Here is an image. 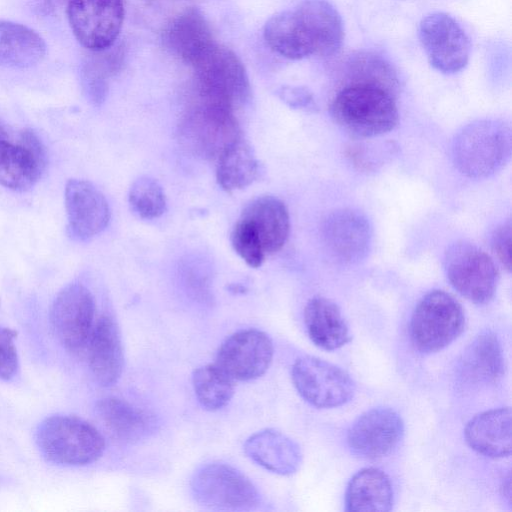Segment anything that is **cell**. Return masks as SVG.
I'll use <instances>...</instances> for the list:
<instances>
[{
	"instance_id": "16",
	"label": "cell",
	"mask_w": 512,
	"mask_h": 512,
	"mask_svg": "<svg viewBox=\"0 0 512 512\" xmlns=\"http://www.w3.org/2000/svg\"><path fill=\"white\" fill-rule=\"evenodd\" d=\"M67 230L75 240L87 241L106 229L111 211L103 193L91 182L70 179L65 187Z\"/></svg>"
},
{
	"instance_id": "35",
	"label": "cell",
	"mask_w": 512,
	"mask_h": 512,
	"mask_svg": "<svg viewBox=\"0 0 512 512\" xmlns=\"http://www.w3.org/2000/svg\"><path fill=\"white\" fill-rule=\"evenodd\" d=\"M16 331L0 326V380L13 379L19 369V357L15 345Z\"/></svg>"
},
{
	"instance_id": "19",
	"label": "cell",
	"mask_w": 512,
	"mask_h": 512,
	"mask_svg": "<svg viewBox=\"0 0 512 512\" xmlns=\"http://www.w3.org/2000/svg\"><path fill=\"white\" fill-rule=\"evenodd\" d=\"M164 39L168 48L191 66L216 44L207 19L197 8H187L175 16Z\"/></svg>"
},
{
	"instance_id": "36",
	"label": "cell",
	"mask_w": 512,
	"mask_h": 512,
	"mask_svg": "<svg viewBox=\"0 0 512 512\" xmlns=\"http://www.w3.org/2000/svg\"><path fill=\"white\" fill-rule=\"evenodd\" d=\"M277 96L289 107L307 111L317 109L312 93L301 86H282L276 91Z\"/></svg>"
},
{
	"instance_id": "30",
	"label": "cell",
	"mask_w": 512,
	"mask_h": 512,
	"mask_svg": "<svg viewBox=\"0 0 512 512\" xmlns=\"http://www.w3.org/2000/svg\"><path fill=\"white\" fill-rule=\"evenodd\" d=\"M103 426L116 438L133 442L145 437L151 429V418L125 400L105 397L95 405Z\"/></svg>"
},
{
	"instance_id": "2",
	"label": "cell",
	"mask_w": 512,
	"mask_h": 512,
	"mask_svg": "<svg viewBox=\"0 0 512 512\" xmlns=\"http://www.w3.org/2000/svg\"><path fill=\"white\" fill-rule=\"evenodd\" d=\"M451 155L463 175L475 179L489 177L510 158V128L498 120L474 121L455 135Z\"/></svg>"
},
{
	"instance_id": "17",
	"label": "cell",
	"mask_w": 512,
	"mask_h": 512,
	"mask_svg": "<svg viewBox=\"0 0 512 512\" xmlns=\"http://www.w3.org/2000/svg\"><path fill=\"white\" fill-rule=\"evenodd\" d=\"M329 253L343 264L363 260L371 246L372 228L368 219L354 209H339L329 214L322 227Z\"/></svg>"
},
{
	"instance_id": "24",
	"label": "cell",
	"mask_w": 512,
	"mask_h": 512,
	"mask_svg": "<svg viewBox=\"0 0 512 512\" xmlns=\"http://www.w3.org/2000/svg\"><path fill=\"white\" fill-rule=\"evenodd\" d=\"M304 322L311 341L324 350L339 349L351 340L339 307L328 298H311L304 310Z\"/></svg>"
},
{
	"instance_id": "31",
	"label": "cell",
	"mask_w": 512,
	"mask_h": 512,
	"mask_svg": "<svg viewBox=\"0 0 512 512\" xmlns=\"http://www.w3.org/2000/svg\"><path fill=\"white\" fill-rule=\"evenodd\" d=\"M234 381L216 363L198 367L192 374L195 396L209 411L222 409L230 402L235 391Z\"/></svg>"
},
{
	"instance_id": "33",
	"label": "cell",
	"mask_w": 512,
	"mask_h": 512,
	"mask_svg": "<svg viewBox=\"0 0 512 512\" xmlns=\"http://www.w3.org/2000/svg\"><path fill=\"white\" fill-rule=\"evenodd\" d=\"M350 66L351 83L372 84L391 92L397 85V78L389 63L375 54H360L352 60Z\"/></svg>"
},
{
	"instance_id": "4",
	"label": "cell",
	"mask_w": 512,
	"mask_h": 512,
	"mask_svg": "<svg viewBox=\"0 0 512 512\" xmlns=\"http://www.w3.org/2000/svg\"><path fill=\"white\" fill-rule=\"evenodd\" d=\"M199 100L231 110L250 97V83L239 57L229 48L214 44L194 65Z\"/></svg>"
},
{
	"instance_id": "13",
	"label": "cell",
	"mask_w": 512,
	"mask_h": 512,
	"mask_svg": "<svg viewBox=\"0 0 512 512\" xmlns=\"http://www.w3.org/2000/svg\"><path fill=\"white\" fill-rule=\"evenodd\" d=\"M45 167V151L38 136L29 129L12 137L0 123V185L26 191L39 180Z\"/></svg>"
},
{
	"instance_id": "28",
	"label": "cell",
	"mask_w": 512,
	"mask_h": 512,
	"mask_svg": "<svg viewBox=\"0 0 512 512\" xmlns=\"http://www.w3.org/2000/svg\"><path fill=\"white\" fill-rule=\"evenodd\" d=\"M260 173L261 164L251 145L242 136L230 143L217 158L216 179L227 192L251 185Z\"/></svg>"
},
{
	"instance_id": "20",
	"label": "cell",
	"mask_w": 512,
	"mask_h": 512,
	"mask_svg": "<svg viewBox=\"0 0 512 512\" xmlns=\"http://www.w3.org/2000/svg\"><path fill=\"white\" fill-rule=\"evenodd\" d=\"M244 451L261 467L283 476L297 472L302 463L299 445L275 429H264L252 434L244 443Z\"/></svg>"
},
{
	"instance_id": "12",
	"label": "cell",
	"mask_w": 512,
	"mask_h": 512,
	"mask_svg": "<svg viewBox=\"0 0 512 512\" xmlns=\"http://www.w3.org/2000/svg\"><path fill=\"white\" fill-rule=\"evenodd\" d=\"M67 15L78 42L92 52L109 49L124 19L122 0H68Z\"/></svg>"
},
{
	"instance_id": "14",
	"label": "cell",
	"mask_w": 512,
	"mask_h": 512,
	"mask_svg": "<svg viewBox=\"0 0 512 512\" xmlns=\"http://www.w3.org/2000/svg\"><path fill=\"white\" fill-rule=\"evenodd\" d=\"M274 354L270 337L258 329H245L230 335L219 347L216 364L232 379L250 381L269 369Z\"/></svg>"
},
{
	"instance_id": "9",
	"label": "cell",
	"mask_w": 512,
	"mask_h": 512,
	"mask_svg": "<svg viewBox=\"0 0 512 512\" xmlns=\"http://www.w3.org/2000/svg\"><path fill=\"white\" fill-rule=\"evenodd\" d=\"M291 377L299 395L317 408L342 406L355 393V383L346 371L314 356L298 358Z\"/></svg>"
},
{
	"instance_id": "25",
	"label": "cell",
	"mask_w": 512,
	"mask_h": 512,
	"mask_svg": "<svg viewBox=\"0 0 512 512\" xmlns=\"http://www.w3.org/2000/svg\"><path fill=\"white\" fill-rule=\"evenodd\" d=\"M460 376L468 384H489L497 381L504 371L501 343L495 333L479 334L464 351L460 361Z\"/></svg>"
},
{
	"instance_id": "3",
	"label": "cell",
	"mask_w": 512,
	"mask_h": 512,
	"mask_svg": "<svg viewBox=\"0 0 512 512\" xmlns=\"http://www.w3.org/2000/svg\"><path fill=\"white\" fill-rule=\"evenodd\" d=\"M35 441L49 462L83 466L97 461L105 450V439L89 422L72 415H52L38 426Z\"/></svg>"
},
{
	"instance_id": "1",
	"label": "cell",
	"mask_w": 512,
	"mask_h": 512,
	"mask_svg": "<svg viewBox=\"0 0 512 512\" xmlns=\"http://www.w3.org/2000/svg\"><path fill=\"white\" fill-rule=\"evenodd\" d=\"M335 122L357 137H375L395 128L399 115L393 93L383 87L350 83L331 105Z\"/></svg>"
},
{
	"instance_id": "7",
	"label": "cell",
	"mask_w": 512,
	"mask_h": 512,
	"mask_svg": "<svg viewBox=\"0 0 512 512\" xmlns=\"http://www.w3.org/2000/svg\"><path fill=\"white\" fill-rule=\"evenodd\" d=\"M190 486L195 500L210 508L250 510L260 503V494L251 480L225 463L201 466L194 473Z\"/></svg>"
},
{
	"instance_id": "26",
	"label": "cell",
	"mask_w": 512,
	"mask_h": 512,
	"mask_svg": "<svg viewBox=\"0 0 512 512\" xmlns=\"http://www.w3.org/2000/svg\"><path fill=\"white\" fill-rule=\"evenodd\" d=\"M263 36L275 53L291 60L314 54L313 44L295 9L271 16L264 25Z\"/></svg>"
},
{
	"instance_id": "18",
	"label": "cell",
	"mask_w": 512,
	"mask_h": 512,
	"mask_svg": "<svg viewBox=\"0 0 512 512\" xmlns=\"http://www.w3.org/2000/svg\"><path fill=\"white\" fill-rule=\"evenodd\" d=\"M88 362L101 386H112L122 375L124 352L119 327L113 318L101 316L94 325L87 344Z\"/></svg>"
},
{
	"instance_id": "23",
	"label": "cell",
	"mask_w": 512,
	"mask_h": 512,
	"mask_svg": "<svg viewBox=\"0 0 512 512\" xmlns=\"http://www.w3.org/2000/svg\"><path fill=\"white\" fill-rule=\"evenodd\" d=\"M240 217L254 226L266 254H274L285 245L290 232V217L286 205L277 197L265 195L253 199Z\"/></svg>"
},
{
	"instance_id": "15",
	"label": "cell",
	"mask_w": 512,
	"mask_h": 512,
	"mask_svg": "<svg viewBox=\"0 0 512 512\" xmlns=\"http://www.w3.org/2000/svg\"><path fill=\"white\" fill-rule=\"evenodd\" d=\"M404 435V423L391 408L377 407L361 414L351 425L347 443L353 454L380 459L391 454Z\"/></svg>"
},
{
	"instance_id": "21",
	"label": "cell",
	"mask_w": 512,
	"mask_h": 512,
	"mask_svg": "<svg viewBox=\"0 0 512 512\" xmlns=\"http://www.w3.org/2000/svg\"><path fill=\"white\" fill-rule=\"evenodd\" d=\"M468 445L490 458H503L511 453V409L503 407L475 415L464 431Z\"/></svg>"
},
{
	"instance_id": "29",
	"label": "cell",
	"mask_w": 512,
	"mask_h": 512,
	"mask_svg": "<svg viewBox=\"0 0 512 512\" xmlns=\"http://www.w3.org/2000/svg\"><path fill=\"white\" fill-rule=\"evenodd\" d=\"M393 489L388 476L377 468L358 471L348 483L346 510L379 511L391 510Z\"/></svg>"
},
{
	"instance_id": "5",
	"label": "cell",
	"mask_w": 512,
	"mask_h": 512,
	"mask_svg": "<svg viewBox=\"0 0 512 512\" xmlns=\"http://www.w3.org/2000/svg\"><path fill=\"white\" fill-rule=\"evenodd\" d=\"M462 306L442 290L427 293L416 305L410 322L415 348L423 353L437 352L451 344L463 331Z\"/></svg>"
},
{
	"instance_id": "27",
	"label": "cell",
	"mask_w": 512,
	"mask_h": 512,
	"mask_svg": "<svg viewBox=\"0 0 512 512\" xmlns=\"http://www.w3.org/2000/svg\"><path fill=\"white\" fill-rule=\"evenodd\" d=\"M47 46L33 29L12 21L0 20V65L31 68L45 57Z\"/></svg>"
},
{
	"instance_id": "10",
	"label": "cell",
	"mask_w": 512,
	"mask_h": 512,
	"mask_svg": "<svg viewBox=\"0 0 512 512\" xmlns=\"http://www.w3.org/2000/svg\"><path fill=\"white\" fill-rule=\"evenodd\" d=\"M419 39L430 65L441 73H457L469 61V38L447 13L433 12L423 17L419 24Z\"/></svg>"
},
{
	"instance_id": "37",
	"label": "cell",
	"mask_w": 512,
	"mask_h": 512,
	"mask_svg": "<svg viewBox=\"0 0 512 512\" xmlns=\"http://www.w3.org/2000/svg\"><path fill=\"white\" fill-rule=\"evenodd\" d=\"M511 223L508 220L499 225L492 234L491 247L501 264L510 271Z\"/></svg>"
},
{
	"instance_id": "32",
	"label": "cell",
	"mask_w": 512,
	"mask_h": 512,
	"mask_svg": "<svg viewBox=\"0 0 512 512\" xmlns=\"http://www.w3.org/2000/svg\"><path fill=\"white\" fill-rule=\"evenodd\" d=\"M128 201L137 216L148 220L159 218L167 206L162 186L149 176H141L132 183Z\"/></svg>"
},
{
	"instance_id": "6",
	"label": "cell",
	"mask_w": 512,
	"mask_h": 512,
	"mask_svg": "<svg viewBox=\"0 0 512 512\" xmlns=\"http://www.w3.org/2000/svg\"><path fill=\"white\" fill-rule=\"evenodd\" d=\"M234 111L222 105L199 100L180 123L185 146L198 156L218 158L234 140L241 137Z\"/></svg>"
},
{
	"instance_id": "11",
	"label": "cell",
	"mask_w": 512,
	"mask_h": 512,
	"mask_svg": "<svg viewBox=\"0 0 512 512\" xmlns=\"http://www.w3.org/2000/svg\"><path fill=\"white\" fill-rule=\"evenodd\" d=\"M95 302L84 285L72 283L56 295L50 322L58 341L68 351L78 353L87 347L94 328Z\"/></svg>"
},
{
	"instance_id": "8",
	"label": "cell",
	"mask_w": 512,
	"mask_h": 512,
	"mask_svg": "<svg viewBox=\"0 0 512 512\" xmlns=\"http://www.w3.org/2000/svg\"><path fill=\"white\" fill-rule=\"evenodd\" d=\"M444 269L450 284L468 300L484 304L493 298L499 272L492 258L475 244L464 240L451 244Z\"/></svg>"
},
{
	"instance_id": "22",
	"label": "cell",
	"mask_w": 512,
	"mask_h": 512,
	"mask_svg": "<svg viewBox=\"0 0 512 512\" xmlns=\"http://www.w3.org/2000/svg\"><path fill=\"white\" fill-rule=\"evenodd\" d=\"M314 48V54L327 57L339 51L344 40L342 18L327 0H303L295 8Z\"/></svg>"
},
{
	"instance_id": "34",
	"label": "cell",
	"mask_w": 512,
	"mask_h": 512,
	"mask_svg": "<svg viewBox=\"0 0 512 512\" xmlns=\"http://www.w3.org/2000/svg\"><path fill=\"white\" fill-rule=\"evenodd\" d=\"M234 251L252 267H260L265 260V251L254 226L244 218H239L230 235Z\"/></svg>"
}]
</instances>
